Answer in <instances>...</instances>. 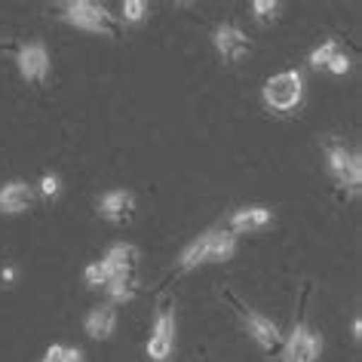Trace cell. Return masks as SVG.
<instances>
[{
    "instance_id": "1",
    "label": "cell",
    "mask_w": 362,
    "mask_h": 362,
    "mask_svg": "<svg viewBox=\"0 0 362 362\" xmlns=\"http://www.w3.org/2000/svg\"><path fill=\"white\" fill-rule=\"evenodd\" d=\"M304 98V77L298 71H283L264 83V102L274 111H295Z\"/></svg>"
},
{
    "instance_id": "2",
    "label": "cell",
    "mask_w": 362,
    "mask_h": 362,
    "mask_svg": "<svg viewBox=\"0 0 362 362\" xmlns=\"http://www.w3.org/2000/svg\"><path fill=\"white\" fill-rule=\"evenodd\" d=\"M65 19L71 25L83 31H95V34H114V22L107 16L105 6L89 4V0H74V4H65Z\"/></svg>"
},
{
    "instance_id": "3",
    "label": "cell",
    "mask_w": 362,
    "mask_h": 362,
    "mask_svg": "<svg viewBox=\"0 0 362 362\" xmlns=\"http://www.w3.org/2000/svg\"><path fill=\"white\" fill-rule=\"evenodd\" d=\"M215 49H218V56L228 62V65H237V62H243L252 52V43L249 37L243 34L237 25H221V28H215Z\"/></svg>"
},
{
    "instance_id": "4",
    "label": "cell",
    "mask_w": 362,
    "mask_h": 362,
    "mask_svg": "<svg viewBox=\"0 0 362 362\" xmlns=\"http://www.w3.org/2000/svg\"><path fill=\"white\" fill-rule=\"evenodd\" d=\"M320 353H322L320 334L298 322L292 341H288V347H286V359H288V362H316V356H320Z\"/></svg>"
},
{
    "instance_id": "5",
    "label": "cell",
    "mask_w": 362,
    "mask_h": 362,
    "mask_svg": "<svg viewBox=\"0 0 362 362\" xmlns=\"http://www.w3.org/2000/svg\"><path fill=\"white\" fill-rule=\"evenodd\" d=\"M172 347H175V320H172L169 310H163L157 316V325H153V334L148 341V356L163 362L172 353Z\"/></svg>"
},
{
    "instance_id": "6",
    "label": "cell",
    "mask_w": 362,
    "mask_h": 362,
    "mask_svg": "<svg viewBox=\"0 0 362 362\" xmlns=\"http://www.w3.org/2000/svg\"><path fill=\"white\" fill-rule=\"evenodd\" d=\"M49 71V56L43 43H28L19 52V74L28 80V83H40Z\"/></svg>"
},
{
    "instance_id": "7",
    "label": "cell",
    "mask_w": 362,
    "mask_h": 362,
    "mask_svg": "<svg viewBox=\"0 0 362 362\" xmlns=\"http://www.w3.org/2000/svg\"><path fill=\"white\" fill-rule=\"evenodd\" d=\"M135 261H139V249H135V246H126V243H117V246L107 249V255L102 258V264H105V270H107V276H111V279H120V276H132Z\"/></svg>"
},
{
    "instance_id": "8",
    "label": "cell",
    "mask_w": 362,
    "mask_h": 362,
    "mask_svg": "<svg viewBox=\"0 0 362 362\" xmlns=\"http://www.w3.org/2000/svg\"><path fill=\"white\" fill-rule=\"evenodd\" d=\"M98 212H102V218H107V221L123 224V221H129L132 212H135V197L129 191H111V194L102 197Z\"/></svg>"
},
{
    "instance_id": "9",
    "label": "cell",
    "mask_w": 362,
    "mask_h": 362,
    "mask_svg": "<svg viewBox=\"0 0 362 362\" xmlns=\"http://www.w3.org/2000/svg\"><path fill=\"white\" fill-rule=\"evenodd\" d=\"M117 329V310L111 304H102V307H93L86 313V334L95 341H107Z\"/></svg>"
},
{
    "instance_id": "10",
    "label": "cell",
    "mask_w": 362,
    "mask_h": 362,
    "mask_svg": "<svg viewBox=\"0 0 362 362\" xmlns=\"http://www.w3.org/2000/svg\"><path fill=\"white\" fill-rule=\"evenodd\" d=\"M34 203V191L25 181H13L0 191V212L6 215H19V212H28V206Z\"/></svg>"
},
{
    "instance_id": "11",
    "label": "cell",
    "mask_w": 362,
    "mask_h": 362,
    "mask_svg": "<svg viewBox=\"0 0 362 362\" xmlns=\"http://www.w3.org/2000/svg\"><path fill=\"white\" fill-rule=\"evenodd\" d=\"M270 218H274V212L264 209V206H246V209L230 215V233L237 237L243 230H261L270 224Z\"/></svg>"
},
{
    "instance_id": "12",
    "label": "cell",
    "mask_w": 362,
    "mask_h": 362,
    "mask_svg": "<svg viewBox=\"0 0 362 362\" xmlns=\"http://www.w3.org/2000/svg\"><path fill=\"white\" fill-rule=\"evenodd\" d=\"M237 252V237L230 230H209V246H206V258L203 264H221L230 261Z\"/></svg>"
},
{
    "instance_id": "13",
    "label": "cell",
    "mask_w": 362,
    "mask_h": 362,
    "mask_svg": "<svg viewBox=\"0 0 362 362\" xmlns=\"http://www.w3.org/2000/svg\"><path fill=\"white\" fill-rule=\"evenodd\" d=\"M246 325H249V334L255 338V344L261 350H274L279 344V329L274 320H267V316L261 313H249L246 316Z\"/></svg>"
},
{
    "instance_id": "14",
    "label": "cell",
    "mask_w": 362,
    "mask_h": 362,
    "mask_svg": "<svg viewBox=\"0 0 362 362\" xmlns=\"http://www.w3.org/2000/svg\"><path fill=\"white\" fill-rule=\"evenodd\" d=\"M329 172L334 178H338V185H341V178L347 175V166H350V153H347V148H341V144H332L329 148Z\"/></svg>"
},
{
    "instance_id": "15",
    "label": "cell",
    "mask_w": 362,
    "mask_h": 362,
    "mask_svg": "<svg viewBox=\"0 0 362 362\" xmlns=\"http://www.w3.org/2000/svg\"><path fill=\"white\" fill-rule=\"evenodd\" d=\"M105 288H107V295H111L114 301H120V304L132 301V295H135V288H132V276H120V279H111V283H107Z\"/></svg>"
},
{
    "instance_id": "16",
    "label": "cell",
    "mask_w": 362,
    "mask_h": 362,
    "mask_svg": "<svg viewBox=\"0 0 362 362\" xmlns=\"http://www.w3.org/2000/svg\"><path fill=\"white\" fill-rule=\"evenodd\" d=\"M279 10H283V6H279L276 0H255V4H252V13H255V19L261 25L276 22L279 19Z\"/></svg>"
},
{
    "instance_id": "17",
    "label": "cell",
    "mask_w": 362,
    "mask_h": 362,
    "mask_svg": "<svg viewBox=\"0 0 362 362\" xmlns=\"http://www.w3.org/2000/svg\"><path fill=\"white\" fill-rule=\"evenodd\" d=\"M338 52H341L338 40H325L322 47H316V49L310 52V65H313V68H325L334 56H338Z\"/></svg>"
},
{
    "instance_id": "18",
    "label": "cell",
    "mask_w": 362,
    "mask_h": 362,
    "mask_svg": "<svg viewBox=\"0 0 362 362\" xmlns=\"http://www.w3.org/2000/svg\"><path fill=\"white\" fill-rule=\"evenodd\" d=\"M83 279H86V286H93V288L111 283V276H107V270H105L102 261H95V264H89V267L83 270Z\"/></svg>"
},
{
    "instance_id": "19",
    "label": "cell",
    "mask_w": 362,
    "mask_h": 362,
    "mask_svg": "<svg viewBox=\"0 0 362 362\" xmlns=\"http://www.w3.org/2000/svg\"><path fill=\"white\" fill-rule=\"evenodd\" d=\"M148 16V4L144 0H126L123 4V19L126 22H141Z\"/></svg>"
},
{
    "instance_id": "20",
    "label": "cell",
    "mask_w": 362,
    "mask_h": 362,
    "mask_svg": "<svg viewBox=\"0 0 362 362\" xmlns=\"http://www.w3.org/2000/svg\"><path fill=\"white\" fill-rule=\"evenodd\" d=\"M325 68H329L332 74H347V71H350V59L344 56V52H338V56H334V59H332Z\"/></svg>"
},
{
    "instance_id": "21",
    "label": "cell",
    "mask_w": 362,
    "mask_h": 362,
    "mask_svg": "<svg viewBox=\"0 0 362 362\" xmlns=\"http://www.w3.org/2000/svg\"><path fill=\"white\" fill-rule=\"evenodd\" d=\"M59 191H62L59 178H56V175H43V181H40V194H43V197H56Z\"/></svg>"
},
{
    "instance_id": "22",
    "label": "cell",
    "mask_w": 362,
    "mask_h": 362,
    "mask_svg": "<svg viewBox=\"0 0 362 362\" xmlns=\"http://www.w3.org/2000/svg\"><path fill=\"white\" fill-rule=\"evenodd\" d=\"M43 362H65V347H62V344H52L47 350V356H43Z\"/></svg>"
},
{
    "instance_id": "23",
    "label": "cell",
    "mask_w": 362,
    "mask_h": 362,
    "mask_svg": "<svg viewBox=\"0 0 362 362\" xmlns=\"http://www.w3.org/2000/svg\"><path fill=\"white\" fill-rule=\"evenodd\" d=\"M65 362H83V353L77 347H65Z\"/></svg>"
},
{
    "instance_id": "24",
    "label": "cell",
    "mask_w": 362,
    "mask_h": 362,
    "mask_svg": "<svg viewBox=\"0 0 362 362\" xmlns=\"http://www.w3.org/2000/svg\"><path fill=\"white\" fill-rule=\"evenodd\" d=\"M13 279H16V270L6 267V270H4V283H13Z\"/></svg>"
},
{
    "instance_id": "25",
    "label": "cell",
    "mask_w": 362,
    "mask_h": 362,
    "mask_svg": "<svg viewBox=\"0 0 362 362\" xmlns=\"http://www.w3.org/2000/svg\"><path fill=\"white\" fill-rule=\"evenodd\" d=\"M359 332H362V322L353 320V338H359Z\"/></svg>"
}]
</instances>
